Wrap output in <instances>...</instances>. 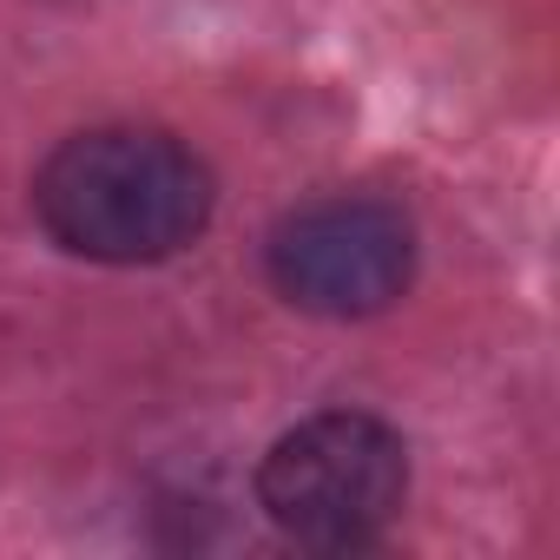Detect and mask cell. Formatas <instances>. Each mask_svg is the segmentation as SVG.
I'll return each mask as SVG.
<instances>
[{
    "mask_svg": "<svg viewBox=\"0 0 560 560\" xmlns=\"http://www.w3.org/2000/svg\"><path fill=\"white\" fill-rule=\"evenodd\" d=\"M218 205L211 165L152 126H100L67 139L40 178L34 211L47 237L93 264H159L205 237Z\"/></svg>",
    "mask_w": 560,
    "mask_h": 560,
    "instance_id": "6da1fadb",
    "label": "cell"
},
{
    "mask_svg": "<svg viewBox=\"0 0 560 560\" xmlns=\"http://www.w3.org/2000/svg\"><path fill=\"white\" fill-rule=\"evenodd\" d=\"M409 501V442L363 409H324L270 442L257 508L298 547H370Z\"/></svg>",
    "mask_w": 560,
    "mask_h": 560,
    "instance_id": "7a4b0ae2",
    "label": "cell"
},
{
    "mask_svg": "<svg viewBox=\"0 0 560 560\" xmlns=\"http://www.w3.org/2000/svg\"><path fill=\"white\" fill-rule=\"evenodd\" d=\"M264 270L284 304L311 317H376L389 311L409 277H416V224L389 198H317L298 205L291 218H277L264 244Z\"/></svg>",
    "mask_w": 560,
    "mask_h": 560,
    "instance_id": "3957f363",
    "label": "cell"
}]
</instances>
